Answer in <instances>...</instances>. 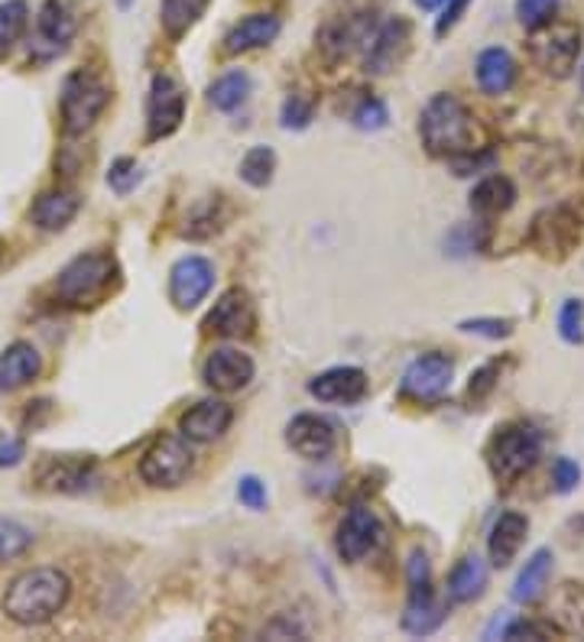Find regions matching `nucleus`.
Here are the masks:
<instances>
[{
  "instance_id": "nucleus-1",
  "label": "nucleus",
  "mask_w": 584,
  "mask_h": 642,
  "mask_svg": "<svg viewBox=\"0 0 584 642\" xmlns=\"http://www.w3.org/2000/svg\"><path fill=\"white\" fill-rule=\"evenodd\" d=\"M72 597V581L59 567H30L17 574L3 594V613L20 626H42Z\"/></svg>"
},
{
  "instance_id": "nucleus-2",
  "label": "nucleus",
  "mask_w": 584,
  "mask_h": 642,
  "mask_svg": "<svg viewBox=\"0 0 584 642\" xmlns=\"http://www.w3.org/2000/svg\"><path fill=\"white\" fill-rule=\"evenodd\" d=\"M120 283V266L111 254H81L56 279V296L72 308L105 303Z\"/></svg>"
},
{
  "instance_id": "nucleus-3",
  "label": "nucleus",
  "mask_w": 584,
  "mask_h": 642,
  "mask_svg": "<svg viewBox=\"0 0 584 642\" xmlns=\"http://www.w3.org/2000/svg\"><path fill=\"white\" fill-rule=\"evenodd\" d=\"M419 134L432 156H462L471 152L474 140V120L455 95H435L419 117Z\"/></svg>"
},
{
  "instance_id": "nucleus-4",
  "label": "nucleus",
  "mask_w": 584,
  "mask_h": 642,
  "mask_svg": "<svg viewBox=\"0 0 584 642\" xmlns=\"http://www.w3.org/2000/svg\"><path fill=\"white\" fill-rule=\"evenodd\" d=\"M406 581H409V601L403 613V630L413 636H428L442 626L445 620V606L435 601V587H432V567H428L426 552H413L406 562Z\"/></svg>"
},
{
  "instance_id": "nucleus-5",
  "label": "nucleus",
  "mask_w": 584,
  "mask_h": 642,
  "mask_svg": "<svg viewBox=\"0 0 584 642\" xmlns=\"http://www.w3.org/2000/svg\"><path fill=\"white\" fill-rule=\"evenodd\" d=\"M108 101H111V91L101 78L85 72V69L72 72L62 85V127H66V134L69 137L85 134L105 113Z\"/></svg>"
},
{
  "instance_id": "nucleus-6",
  "label": "nucleus",
  "mask_w": 584,
  "mask_h": 642,
  "mask_svg": "<svg viewBox=\"0 0 584 642\" xmlns=\"http://www.w3.org/2000/svg\"><path fill=\"white\" fill-rule=\"evenodd\" d=\"M543 454V435L533 425H506L504 432H497L494 445H491V467L497 474V481L513 484L519 481L526 471H533V464Z\"/></svg>"
},
{
  "instance_id": "nucleus-7",
  "label": "nucleus",
  "mask_w": 584,
  "mask_h": 642,
  "mask_svg": "<svg viewBox=\"0 0 584 642\" xmlns=\"http://www.w3.org/2000/svg\"><path fill=\"white\" fill-rule=\"evenodd\" d=\"M192 464L195 454L186 435L182 438L179 435H159L140 461V477L150 487L172 491V487L186 484V477L192 474Z\"/></svg>"
},
{
  "instance_id": "nucleus-8",
  "label": "nucleus",
  "mask_w": 584,
  "mask_h": 642,
  "mask_svg": "<svg viewBox=\"0 0 584 642\" xmlns=\"http://www.w3.org/2000/svg\"><path fill=\"white\" fill-rule=\"evenodd\" d=\"M578 52H582V30L575 23H555L552 20L540 30H533L529 56L545 76H568L578 62Z\"/></svg>"
},
{
  "instance_id": "nucleus-9",
  "label": "nucleus",
  "mask_w": 584,
  "mask_h": 642,
  "mask_svg": "<svg viewBox=\"0 0 584 642\" xmlns=\"http://www.w3.org/2000/svg\"><path fill=\"white\" fill-rule=\"evenodd\" d=\"M186 120V91L172 76H156L147 101V130L150 140L172 137Z\"/></svg>"
},
{
  "instance_id": "nucleus-10",
  "label": "nucleus",
  "mask_w": 584,
  "mask_h": 642,
  "mask_svg": "<svg viewBox=\"0 0 584 642\" xmlns=\"http://www.w3.org/2000/svg\"><path fill=\"white\" fill-rule=\"evenodd\" d=\"M455 377V360L448 354H426L419 357L406 374H403V386L399 393L413 403H432L438 396L448 393Z\"/></svg>"
},
{
  "instance_id": "nucleus-11",
  "label": "nucleus",
  "mask_w": 584,
  "mask_h": 642,
  "mask_svg": "<svg viewBox=\"0 0 584 642\" xmlns=\"http://www.w3.org/2000/svg\"><path fill=\"white\" fill-rule=\"evenodd\" d=\"M257 328V308L247 289H228L205 318V332L218 338H250Z\"/></svg>"
},
{
  "instance_id": "nucleus-12",
  "label": "nucleus",
  "mask_w": 584,
  "mask_h": 642,
  "mask_svg": "<svg viewBox=\"0 0 584 642\" xmlns=\"http://www.w3.org/2000/svg\"><path fill=\"white\" fill-rule=\"evenodd\" d=\"M409 39H413V23H409L406 17L387 20V23L370 37V42H367L364 69H367L370 76H387V72H393V69L406 59V52H409Z\"/></svg>"
},
{
  "instance_id": "nucleus-13",
  "label": "nucleus",
  "mask_w": 584,
  "mask_h": 642,
  "mask_svg": "<svg viewBox=\"0 0 584 642\" xmlns=\"http://www.w3.org/2000/svg\"><path fill=\"white\" fill-rule=\"evenodd\" d=\"M582 237V225L568 208H548L533 221V247L543 257H565Z\"/></svg>"
},
{
  "instance_id": "nucleus-14",
  "label": "nucleus",
  "mask_w": 584,
  "mask_h": 642,
  "mask_svg": "<svg viewBox=\"0 0 584 642\" xmlns=\"http://www.w3.org/2000/svg\"><path fill=\"white\" fill-rule=\"evenodd\" d=\"M211 286H215V266L205 257H182L169 273V299L182 312L205 303Z\"/></svg>"
},
{
  "instance_id": "nucleus-15",
  "label": "nucleus",
  "mask_w": 584,
  "mask_h": 642,
  "mask_svg": "<svg viewBox=\"0 0 584 642\" xmlns=\"http://www.w3.org/2000/svg\"><path fill=\"white\" fill-rule=\"evenodd\" d=\"M380 535H384V530H380V520L374 516V510L354 506L338 526V555L345 562H360L377 549Z\"/></svg>"
},
{
  "instance_id": "nucleus-16",
  "label": "nucleus",
  "mask_w": 584,
  "mask_h": 642,
  "mask_svg": "<svg viewBox=\"0 0 584 642\" xmlns=\"http://www.w3.org/2000/svg\"><path fill=\"white\" fill-rule=\"evenodd\" d=\"M201 379L218 393H237L254 379V360H250V354H244L237 347H218L208 354V360L201 367Z\"/></svg>"
},
{
  "instance_id": "nucleus-17",
  "label": "nucleus",
  "mask_w": 584,
  "mask_h": 642,
  "mask_svg": "<svg viewBox=\"0 0 584 642\" xmlns=\"http://www.w3.org/2000/svg\"><path fill=\"white\" fill-rule=\"evenodd\" d=\"M286 442L289 448L306 457V461H325L328 454L335 452V425L328 418L311 416V413H303L296 416L289 425H286Z\"/></svg>"
},
{
  "instance_id": "nucleus-18",
  "label": "nucleus",
  "mask_w": 584,
  "mask_h": 642,
  "mask_svg": "<svg viewBox=\"0 0 584 642\" xmlns=\"http://www.w3.org/2000/svg\"><path fill=\"white\" fill-rule=\"evenodd\" d=\"M374 33V13H354V17H342L335 23H328L321 30V49L331 62L348 59L354 49L367 46Z\"/></svg>"
},
{
  "instance_id": "nucleus-19",
  "label": "nucleus",
  "mask_w": 584,
  "mask_h": 642,
  "mask_svg": "<svg viewBox=\"0 0 584 642\" xmlns=\"http://www.w3.org/2000/svg\"><path fill=\"white\" fill-rule=\"evenodd\" d=\"M231 406L221 403V399H201L198 406H192L186 416L179 418V432L189 438V442H198V445H208L215 438H221L231 425Z\"/></svg>"
},
{
  "instance_id": "nucleus-20",
  "label": "nucleus",
  "mask_w": 584,
  "mask_h": 642,
  "mask_svg": "<svg viewBox=\"0 0 584 642\" xmlns=\"http://www.w3.org/2000/svg\"><path fill=\"white\" fill-rule=\"evenodd\" d=\"M318 403H357L367 396V374L360 367H331L309 383Z\"/></svg>"
},
{
  "instance_id": "nucleus-21",
  "label": "nucleus",
  "mask_w": 584,
  "mask_h": 642,
  "mask_svg": "<svg viewBox=\"0 0 584 642\" xmlns=\"http://www.w3.org/2000/svg\"><path fill=\"white\" fill-rule=\"evenodd\" d=\"M42 371V357L30 340H13L3 354H0V393H13L23 389L39 377Z\"/></svg>"
},
{
  "instance_id": "nucleus-22",
  "label": "nucleus",
  "mask_w": 584,
  "mask_h": 642,
  "mask_svg": "<svg viewBox=\"0 0 584 642\" xmlns=\"http://www.w3.org/2000/svg\"><path fill=\"white\" fill-rule=\"evenodd\" d=\"M39 37L52 49H66L78 33V13L72 0H46L39 10Z\"/></svg>"
},
{
  "instance_id": "nucleus-23",
  "label": "nucleus",
  "mask_w": 584,
  "mask_h": 642,
  "mask_svg": "<svg viewBox=\"0 0 584 642\" xmlns=\"http://www.w3.org/2000/svg\"><path fill=\"white\" fill-rule=\"evenodd\" d=\"M279 17L273 13H254V17H244L240 23H234L225 37V49L231 56L240 52H250V49H260V46H270L273 39L279 37Z\"/></svg>"
},
{
  "instance_id": "nucleus-24",
  "label": "nucleus",
  "mask_w": 584,
  "mask_h": 642,
  "mask_svg": "<svg viewBox=\"0 0 584 642\" xmlns=\"http://www.w3.org/2000/svg\"><path fill=\"white\" fill-rule=\"evenodd\" d=\"M526 532H529V520H526V516H519V513H501V520H497L494 530H491V542H487L494 567H506L516 559V552H519L523 542H526Z\"/></svg>"
},
{
  "instance_id": "nucleus-25",
  "label": "nucleus",
  "mask_w": 584,
  "mask_h": 642,
  "mask_svg": "<svg viewBox=\"0 0 584 642\" xmlns=\"http://www.w3.org/2000/svg\"><path fill=\"white\" fill-rule=\"evenodd\" d=\"M78 208H81V201H78L76 191H42L37 198V205H33V211H30V218H33V225L42 227V230H62V227L72 225Z\"/></svg>"
},
{
  "instance_id": "nucleus-26",
  "label": "nucleus",
  "mask_w": 584,
  "mask_h": 642,
  "mask_svg": "<svg viewBox=\"0 0 584 642\" xmlns=\"http://www.w3.org/2000/svg\"><path fill=\"white\" fill-rule=\"evenodd\" d=\"M513 78H516V62H513V56H509L506 49L494 46V49H484V52H481V59H477V85H481L487 95H504V91H509Z\"/></svg>"
},
{
  "instance_id": "nucleus-27",
  "label": "nucleus",
  "mask_w": 584,
  "mask_h": 642,
  "mask_svg": "<svg viewBox=\"0 0 584 642\" xmlns=\"http://www.w3.org/2000/svg\"><path fill=\"white\" fill-rule=\"evenodd\" d=\"M487 587V565L477 555H465L455 571L448 574V597L455 604H471L484 594Z\"/></svg>"
},
{
  "instance_id": "nucleus-28",
  "label": "nucleus",
  "mask_w": 584,
  "mask_h": 642,
  "mask_svg": "<svg viewBox=\"0 0 584 642\" xmlns=\"http://www.w3.org/2000/svg\"><path fill=\"white\" fill-rule=\"evenodd\" d=\"M516 201V189L513 182L504 176H491L484 182H477V189L471 191V211L481 215V218H497L513 208Z\"/></svg>"
},
{
  "instance_id": "nucleus-29",
  "label": "nucleus",
  "mask_w": 584,
  "mask_h": 642,
  "mask_svg": "<svg viewBox=\"0 0 584 642\" xmlns=\"http://www.w3.org/2000/svg\"><path fill=\"white\" fill-rule=\"evenodd\" d=\"M552 552L548 549H540L526 567L519 571V577H516V584H513V601L516 604H536L540 597L545 594V587H548V574H552Z\"/></svg>"
},
{
  "instance_id": "nucleus-30",
  "label": "nucleus",
  "mask_w": 584,
  "mask_h": 642,
  "mask_svg": "<svg viewBox=\"0 0 584 642\" xmlns=\"http://www.w3.org/2000/svg\"><path fill=\"white\" fill-rule=\"evenodd\" d=\"M91 474H95L91 461H49L46 471L39 474V481L46 491L78 493L91 484Z\"/></svg>"
},
{
  "instance_id": "nucleus-31",
  "label": "nucleus",
  "mask_w": 584,
  "mask_h": 642,
  "mask_svg": "<svg viewBox=\"0 0 584 642\" xmlns=\"http://www.w3.org/2000/svg\"><path fill=\"white\" fill-rule=\"evenodd\" d=\"M247 95H250V76L240 72V69H237V72H228V76H221L211 88H208V101H211V108L225 113L237 111V108L247 101Z\"/></svg>"
},
{
  "instance_id": "nucleus-32",
  "label": "nucleus",
  "mask_w": 584,
  "mask_h": 642,
  "mask_svg": "<svg viewBox=\"0 0 584 642\" xmlns=\"http://www.w3.org/2000/svg\"><path fill=\"white\" fill-rule=\"evenodd\" d=\"M205 10H208V0H162V27L172 39L186 37Z\"/></svg>"
},
{
  "instance_id": "nucleus-33",
  "label": "nucleus",
  "mask_w": 584,
  "mask_h": 642,
  "mask_svg": "<svg viewBox=\"0 0 584 642\" xmlns=\"http://www.w3.org/2000/svg\"><path fill=\"white\" fill-rule=\"evenodd\" d=\"M276 172V152L270 147H254L247 150V156L240 159V179L254 189H264L273 182Z\"/></svg>"
},
{
  "instance_id": "nucleus-34",
  "label": "nucleus",
  "mask_w": 584,
  "mask_h": 642,
  "mask_svg": "<svg viewBox=\"0 0 584 642\" xmlns=\"http://www.w3.org/2000/svg\"><path fill=\"white\" fill-rule=\"evenodd\" d=\"M30 7L27 0H3L0 3V49H10L17 39L27 33Z\"/></svg>"
},
{
  "instance_id": "nucleus-35",
  "label": "nucleus",
  "mask_w": 584,
  "mask_h": 642,
  "mask_svg": "<svg viewBox=\"0 0 584 642\" xmlns=\"http://www.w3.org/2000/svg\"><path fill=\"white\" fill-rule=\"evenodd\" d=\"M33 545V532L13 520H0V565L23 559Z\"/></svg>"
},
{
  "instance_id": "nucleus-36",
  "label": "nucleus",
  "mask_w": 584,
  "mask_h": 642,
  "mask_svg": "<svg viewBox=\"0 0 584 642\" xmlns=\"http://www.w3.org/2000/svg\"><path fill=\"white\" fill-rule=\"evenodd\" d=\"M582 606H584V591H578L575 584H565V591H562L558 601H555V616H558V623H562L565 630H572V633H584Z\"/></svg>"
},
{
  "instance_id": "nucleus-37",
  "label": "nucleus",
  "mask_w": 584,
  "mask_h": 642,
  "mask_svg": "<svg viewBox=\"0 0 584 642\" xmlns=\"http://www.w3.org/2000/svg\"><path fill=\"white\" fill-rule=\"evenodd\" d=\"M558 3H562V0H516V17H519V23L533 33V30H540V27L555 20Z\"/></svg>"
},
{
  "instance_id": "nucleus-38",
  "label": "nucleus",
  "mask_w": 584,
  "mask_h": 642,
  "mask_svg": "<svg viewBox=\"0 0 584 642\" xmlns=\"http://www.w3.org/2000/svg\"><path fill=\"white\" fill-rule=\"evenodd\" d=\"M140 179H143V172H140V166L133 162V159H127V156H120L111 162V172H108V186L117 191V195H130V191L140 186Z\"/></svg>"
},
{
  "instance_id": "nucleus-39",
  "label": "nucleus",
  "mask_w": 584,
  "mask_h": 642,
  "mask_svg": "<svg viewBox=\"0 0 584 642\" xmlns=\"http://www.w3.org/2000/svg\"><path fill=\"white\" fill-rule=\"evenodd\" d=\"M558 332L568 344H582L584 340V305L578 299H568L558 312Z\"/></svg>"
},
{
  "instance_id": "nucleus-40",
  "label": "nucleus",
  "mask_w": 584,
  "mask_h": 642,
  "mask_svg": "<svg viewBox=\"0 0 584 642\" xmlns=\"http://www.w3.org/2000/svg\"><path fill=\"white\" fill-rule=\"evenodd\" d=\"M389 120V111L384 101H377V98H367L357 111H354V127L357 130H384Z\"/></svg>"
},
{
  "instance_id": "nucleus-41",
  "label": "nucleus",
  "mask_w": 584,
  "mask_h": 642,
  "mask_svg": "<svg viewBox=\"0 0 584 642\" xmlns=\"http://www.w3.org/2000/svg\"><path fill=\"white\" fill-rule=\"evenodd\" d=\"M552 484L558 493H572L582 484V467L572 461V457H558L552 464Z\"/></svg>"
},
{
  "instance_id": "nucleus-42",
  "label": "nucleus",
  "mask_w": 584,
  "mask_h": 642,
  "mask_svg": "<svg viewBox=\"0 0 584 642\" xmlns=\"http://www.w3.org/2000/svg\"><path fill=\"white\" fill-rule=\"evenodd\" d=\"M462 332L467 335H484V338H509V332H513V325L504 322V318H467L462 322Z\"/></svg>"
},
{
  "instance_id": "nucleus-43",
  "label": "nucleus",
  "mask_w": 584,
  "mask_h": 642,
  "mask_svg": "<svg viewBox=\"0 0 584 642\" xmlns=\"http://www.w3.org/2000/svg\"><path fill=\"white\" fill-rule=\"evenodd\" d=\"M279 117H283L286 130H303V127H309L311 120V101H303L299 95H293V98H286Z\"/></svg>"
},
{
  "instance_id": "nucleus-44",
  "label": "nucleus",
  "mask_w": 584,
  "mask_h": 642,
  "mask_svg": "<svg viewBox=\"0 0 584 642\" xmlns=\"http://www.w3.org/2000/svg\"><path fill=\"white\" fill-rule=\"evenodd\" d=\"M237 500L247 506V510H264L267 506V487H264V481L260 477H254V474H247V477H240V484H237Z\"/></svg>"
},
{
  "instance_id": "nucleus-45",
  "label": "nucleus",
  "mask_w": 584,
  "mask_h": 642,
  "mask_svg": "<svg viewBox=\"0 0 584 642\" xmlns=\"http://www.w3.org/2000/svg\"><path fill=\"white\" fill-rule=\"evenodd\" d=\"M467 3H471V0H445V10H442V17H438V23H435V33H438V37H445V33H452V30L458 27V20L465 17Z\"/></svg>"
},
{
  "instance_id": "nucleus-46",
  "label": "nucleus",
  "mask_w": 584,
  "mask_h": 642,
  "mask_svg": "<svg viewBox=\"0 0 584 642\" xmlns=\"http://www.w3.org/2000/svg\"><path fill=\"white\" fill-rule=\"evenodd\" d=\"M494 377H497V367H484V371H477V374L471 377V386H467V393H471L474 399L487 396V393L494 389Z\"/></svg>"
},
{
  "instance_id": "nucleus-47",
  "label": "nucleus",
  "mask_w": 584,
  "mask_h": 642,
  "mask_svg": "<svg viewBox=\"0 0 584 642\" xmlns=\"http://www.w3.org/2000/svg\"><path fill=\"white\" fill-rule=\"evenodd\" d=\"M504 640H545V630L536 623H509L504 630Z\"/></svg>"
},
{
  "instance_id": "nucleus-48",
  "label": "nucleus",
  "mask_w": 584,
  "mask_h": 642,
  "mask_svg": "<svg viewBox=\"0 0 584 642\" xmlns=\"http://www.w3.org/2000/svg\"><path fill=\"white\" fill-rule=\"evenodd\" d=\"M23 457V442H7L0 445V467H13Z\"/></svg>"
},
{
  "instance_id": "nucleus-49",
  "label": "nucleus",
  "mask_w": 584,
  "mask_h": 642,
  "mask_svg": "<svg viewBox=\"0 0 584 642\" xmlns=\"http://www.w3.org/2000/svg\"><path fill=\"white\" fill-rule=\"evenodd\" d=\"M442 3H445V0H416V7H419V10H426V13H432V10H438Z\"/></svg>"
},
{
  "instance_id": "nucleus-50",
  "label": "nucleus",
  "mask_w": 584,
  "mask_h": 642,
  "mask_svg": "<svg viewBox=\"0 0 584 642\" xmlns=\"http://www.w3.org/2000/svg\"><path fill=\"white\" fill-rule=\"evenodd\" d=\"M130 3H133V0H117V7H120V10H127Z\"/></svg>"
},
{
  "instance_id": "nucleus-51",
  "label": "nucleus",
  "mask_w": 584,
  "mask_h": 642,
  "mask_svg": "<svg viewBox=\"0 0 584 642\" xmlns=\"http://www.w3.org/2000/svg\"><path fill=\"white\" fill-rule=\"evenodd\" d=\"M3 254H7V244L0 240V260H3Z\"/></svg>"
},
{
  "instance_id": "nucleus-52",
  "label": "nucleus",
  "mask_w": 584,
  "mask_h": 642,
  "mask_svg": "<svg viewBox=\"0 0 584 642\" xmlns=\"http://www.w3.org/2000/svg\"><path fill=\"white\" fill-rule=\"evenodd\" d=\"M582 91H584V66H582Z\"/></svg>"
}]
</instances>
